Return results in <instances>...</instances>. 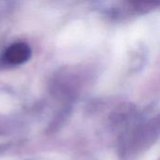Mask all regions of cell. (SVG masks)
<instances>
[{
	"label": "cell",
	"instance_id": "cell-3",
	"mask_svg": "<svg viewBox=\"0 0 160 160\" xmlns=\"http://www.w3.org/2000/svg\"><path fill=\"white\" fill-rule=\"evenodd\" d=\"M138 9H147L160 6V0H130Z\"/></svg>",
	"mask_w": 160,
	"mask_h": 160
},
{
	"label": "cell",
	"instance_id": "cell-1",
	"mask_svg": "<svg viewBox=\"0 0 160 160\" xmlns=\"http://www.w3.org/2000/svg\"><path fill=\"white\" fill-rule=\"evenodd\" d=\"M160 135V115L134 129L128 141V149H138L145 147L153 142Z\"/></svg>",
	"mask_w": 160,
	"mask_h": 160
},
{
	"label": "cell",
	"instance_id": "cell-2",
	"mask_svg": "<svg viewBox=\"0 0 160 160\" xmlns=\"http://www.w3.org/2000/svg\"><path fill=\"white\" fill-rule=\"evenodd\" d=\"M31 55V50L25 43H16L7 49L3 61L7 65L16 66L26 62Z\"/></svg>",
	"mask_w": 160,
	"mask_h": 160
}]
</instances>
